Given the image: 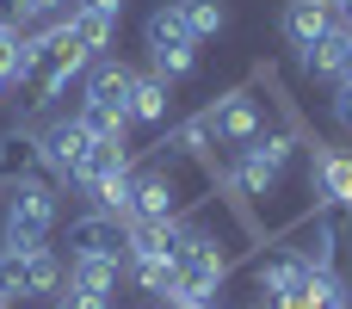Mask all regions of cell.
<instances>
[{
    "label": "cell",
    "mask_w": 352,
    "mask_h": 309,
    "mask_svg": "<svg viewBox=\"0 0 352 309\" xmlns=\"http://www.w3.org/2000/svg\"><path fill=\"white\" fill-rule=\"evenodd\" d=\"M87 50L68 37V25H50V31H37L31 37V62H25V74H19V93H25V105L37 111V105H50L68 81H80L87 74Z\"/></svg>",
    "instance_id": "1"
},
{
    "label": "cell",
    "mask_w": 352,
    "mask_h": 309,
    "mask_svg": "<svg viewBox=\"0 0 352 309\" xmlns=\"http://www.w3.org/2000/svg\"><path fill=\"white\" fill-rule=\"evenodd\" d=\"M297 155H303V142H297V136L266 130L260 142H248L241 155H229V161H235V167H229V180H235V192H241V198H272V192H285V180H291Z\"/></svg>",
    "instance_id": "2"
},
{
    "label": "cell",
    "mask_w": 352,
    "mask_h": 309,
    "mask_svg": "<svg viewBox=\"0 0 352 309\" xmlns=\"http://www.w3.org/2000/svg\"><path fill=\"white\" fill-rule=\"evenodd\" d=\"M56 186L37 173V180H19V186H6V204H0V248H43L50 235H56Z\"/></svg>",
    "instance_id": "3"
},
{
    "label": "cell",
    "mask_w": 352,
    "mask_h": 309,
    "mask_svg": "<svg viewBox=\"0 0 352 309\" xmlns=\"http://www.w3.org/2000/svg\"><path fill=\"white\" fill-rule=\"evenodd\" d=\"M198 130H204V142H210V149L241 155L248 142H260V136H266V93H260V87H235V93H223V99L198 118Z\"/></svg>",
    "instance_id": "4"
},
{
    "label": "cell",
    "mask_w": 352,
    "mask_h": 309,
    "mask_svg": "<svg viewBox=\"0 0 352 309\" xmlns=\"http://www.w3.org/2000/svg\"><path fill=\"white\" fill-rule=\"evenodd\" d=\"M0 285L12 303L25 297H56L68 285V260L56 248H0Z\"/></svg>",
    "instance_id": "5"
},
{
    "label": "cell",
    "mask_w": 352,
    "mask_h": 309,
    "mask_svg": "<svg viewBox=\"0 0 352 309\" xmlns=\"http://www.w3.org/2000/svg\"><path fill=\"white\" fill-rule=\"evenodd\" d=\"M142 43H148V62H155L161 81H186V74L198 68V37L173 19V6H155V12H148Z\"/></svg>",
    "instance_id": "6"
},
{
    "label": "cell",
    "mask_w": 352,
    "mask_h": 309,
    "mask_svg": "<svg viewBox=\"0 0 352 309\" xmlns=\"http://www.w3.org/2000/svg\"><path fill=\"white\" fill-rule=\"evenodd\" d=\"M37 149H43V173H50V180L80 186L87 155H93V130H87L80 118H62V124H50V130L37 136Z\"/></svg>",
    "instance_id": "7"
},
{
    "label": "cell",
    "mask_w": 352,
    "mask_h": 309,
    "mask_svg": "<svg viewBox=\"0 0 352 309\" xmlns=\"http://www.w3.org/2000/svg\"><path fill=\"white\" fill-rule=\"evenodd\" d=\"M130 248V223L124 217H105V211H87L68 223V260H87V254H105V260H124Z\"/></svg>",
    "instance_id": "8"
},
{
    "label": "cell",
    "mask_w": 352,
    "mask_h": 309,
    "mask_svg": "<svg viewBox=\"0 0 352 309\" xmlns=\"http://www.w3.org/2000/svg\"><path fill=\"white\" fill-rule=\"evenodd\" d=\"M130 81H136V68H124L118 56H93V62H87V87H80V99H87V105H111V111H124Z\"/></svg>",
    "instance_id": "9"
},
{
    "label": "cell",
    "mask_w": 352,
    "mask_h": 309,
    "mask_svg": "<svg viewBox=\"0 0 352 309\" xmlns=\"http://www.w3.org/2000/svg\"><path fill=\"white\" fill-rule=\"evenodd\" d=\"M309 186L334 204V211H352V155L346 149H322L309 161Z\"/></svg>",
    "instance_id": "10"
},
{
    "label": "cell",
    "mask_w": 352,
    "mask_h": 309,
    "mask_svg": "<svg viewBox=\"0 0 352 309\" xmlns=\"http://www.w3.org/2000/svg\"><path fill=\"white\" fill-rule=\"evenodd\" d=\"M167 111H173V93H167V81H161L155 68H148V74H136V81H130V99H124V118L155 130V124H167Z\"/></svg>",
    "instance_id": "11"
},
{
    "label": "cell",
    "mask_w": 352,
    "mask_h": 309,
    "mask_svg": "<svg viewBox=\"0 0 352 309\" xmlns=\"http://www.w3.org/2000/svg\"><path fill=\"white\" fill-rule=\"evenodd\" d=\"M334 31V0H291L285 6V37H291V50H309L316 37H328Z\"/></svg>",
    "instance_id": "12"
},
{
    "label": "cell",
    "mask_w": 352,
    "mask_h": 309,
    "mask_svg": "<svg viewBox=\"0 0 352 309\" xmlns=\"http://www.w3.org/2000/svg\"><path fill=\"white\" fill-rule=\"evenodd\" d=\"M37 173H43L37 130H12V136H0V186H19V180H37Z\"/></svg>",
    "instance_id": "13"
},
{
    "label": "cell",
    "mask_w": 352,
    "mask_h": 309,
    "mask_svg": "<svg viewBox=\"0 0 352 309\" xmlns=\"http://www.w3.org/2000/svg\"><path fill=\"white\" fill-rule=\"evenodd\" d=\"M80 192L93 198V211H105V217H124V223H130V204H136V167L99 173V180H87Z\"/></svg>",
    "instance_id": "14"
},
{
    "label": "cell",
    "mask_w": 352,
    "mask_h": 309,
    "mask_svg": "<svg viewBox=\"0 0 352 309\" xmlns=\"http://www.w3.org/2000/svg\"><path fill=\"white\" fill-rule=\"evenodd\" d=\"M62 25H68V37H74L87 56H105V43L118 37V19H111V12H99V6H87V0H80Z\"/></svg>",
    "instance_id": "15"
},
{
    "label": "cell",
    "mask_w": 352,
    "mask_h": 309,
    "mask_svg": "<svg viewBox=\"0 0 352 309\" xmlns=\"http://www.w3.org/2000/svg\"><path fill=\"white\" fill-rule=\"evenodd\" d=\"M346 62H352V31H340V25L303 50V68H309V74H322V81H340V74H346Z\"/></svg>",
    "instance_id": "16"
},
{
    "label": "cell",
    "mask_w": 352,
    "mask_h": 309,
    "mask_svg": "<svg viewBox=\"0 0 352 309\" xmlns=\"http://www.w3.org/2000/svg\"><path fill=\"white\" fill-rule=\"evenodd\" d=\"M68 285H80V291H99V297H118V285H124V260H105V254L68 260Z\"/></svg>",
    "instance_id": "17"
},
{
    "label": "cell",
    "mask_w": 352,
    "mask_h": 309,
    "mask_svg": "<svg viewBox=\"0 0 352 309\" xmlns=\"http://www.w3.org/2000/svg\"><path fill=\"white\" fill-rule=\"evenodd\" d=\"M167 6H173V19H179L198 43H204V37H217V31L229 25V6H223V0H167Z\"/></svg>",
    "instance_id": "18"
},
{
    "label": "cell",
    "mask_w": 352,
    "mask_h": 309,
    "mask_svg": "<svg viewBox=\"0 0 352 309\" xmlns=\"http://www.w3.org/2000/svg\"><path fill=\"white\" fill-rule=\"evenodd\" d=\"M74 118H80L99 142H124V130H130V118H124V111H111V105H87V99H80V111H74Z\"/></svg>",
    "instance_id": "19"
},
{
    "label": "cell",
    "mask_w": 352,
    "mask_h": 309,
    "mask_svg": "<svg viewBox=\"0 0 352 309\" xmlns=\"http://www.w3.org/2000/svg\"><path fill=\"white\" fill-rule=\"evenodd\" d=\"M56 309H118L111 297H99V291H80V285H62V303Z\"/></svg>",
    "instance_id": "20"
},
{
    "label": "cell",
    "mask_w": 352,
    "mask_h": 309,
    "mask_svg": "<svg viewBox=\"0 0 352 309\" xmlns=\"http://www.w3.org/2000/svg\"><path fill=\"white\" fill-rule=\"evenodd\" d=\"M334 124H346V130H352V74H346V81H334Z\"/></svg>",
    "instance_id": "21"
},
{
    "label": "cell",
    "mask_w": 352,
    "mask_h": 309,
    "mask_svg": "<svg viewBox=\"0 0 352 309\" xmlns=\"http://www.w3.org/2000/svg\"><path fill=\"white\" fill-rule=\"evenodd\" d=\"M56 6H62V0H19V12H25V19H37V12H56Z\"/></svg>",
    "instance_id": "22"
},
{
    "label": "cell",
    "mask_w": 352,
    "mask_h": 309,
    "mask_svg": "<svg viewBox=\"0 0 352 309\" xmlns=\"http://www.w3.org/2000/svg\"><path fill=\"white\" fill-rule=\"evenodd\" d=\"M87 6H99V12H111V19H124V0H87Z\"/></svg>",
    "instance_id": "23"
},
{
    "label": "cell",
    "mask_w": 352,
    "mask_h": 309,
    "mask_svg": "<svg viewBox=\"0 0 352 309\" xmlns=\"http://www.w3.org/2000/svg\"><path fill=\"white\" fill-rule=\"evenodd\" d=\"M6 93H12V81H6V74H0V105H6Z\"/></svg>",
    "instance_id": "24"
},
{
    "label": "cell",
    "mask_w": 352,
    "mask_h": 309,
    "mask_svg": "<svg viewBox=\"0 0 352 309\" xmlns=\"http://www.w3.org/2000/svg\"><path fill=\"white\" fill-rule=\"evenodd\" d=\"M0 192H6V186H0Z\"/></svg>",
    "instance_id": "25"
}]
</instances>
